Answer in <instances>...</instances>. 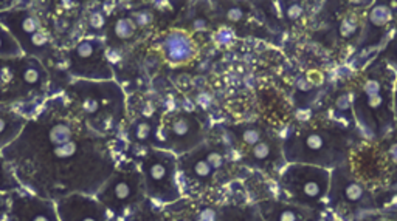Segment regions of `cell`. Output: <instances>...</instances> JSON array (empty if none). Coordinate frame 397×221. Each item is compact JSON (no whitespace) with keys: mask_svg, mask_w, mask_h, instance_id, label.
<instances>
[{"mask_svg":"<svg viewBox=\"0 0 397 221\" xmlns=\"http://www.w3.org/2000/svg\"><path fill=\"white\" fill-rule=\"evenodd\" d=\"M154 17L150 10L115 11L106 17V28L103 39L107 48H123L138 41L146 29L152 26Z\"/></svg>","mask_w":397,"mask_h":221,"instance_id":"13","label":"cell"},{"mask_svg":"<svg viewBox=\"0 0 397 221\" xmlns=\"http://www.w3.org/2000/svg\"><path fill=\"white\" fill-rule=\"evenodd\" d=\"M51 73L42 60L32 56H20L11 60H0V104L20 110L22 105L44 104L51 91Z\"/></svg>","mask_w":397,"mask_h":221,"instance_id":"6","label":"cell"},{"mask_svg":"<svg viewBox=\"0 0 397 221\" xmlns=\"http://www.w3.org/2000/svg\"><path fill=\"white\" fill-rule=\"evenodd\" d=\"M227 142L208 138L191 152L178 156V173L181 189L196 192L206 191L215 184H222L224 176L230 173L233 158Z\"/></svg>","mask_w":397,"mask_h":221,"instance_id":"7","label":"cell"},{"mask_svg":"<svg viewBox=\"0 0 397 221\" xmlns=\"http://www.w3.org/2000/svg\"><path fill=\"white\" fill-rule=\"evenodd\" d=\"M208 138L205 122L193 110H169L159 118L154 145L177 156L185 155Z\"/></svg>","mask_w":397,"mask_h":221,"instance_id":"11","label":"cell"},{"mask_svg":"<svg viewBox=\"0 0 397 221\" xmlns=\"http://www.w3.org/2000/svg\"><path fill=\"white\" fill-rule=\"evenodd\" d=\"M60 71L69 81H112L115 70L103 38L82 36L60 48Z\"/></svg>","mask_w":397,"mask_h":221,"instance_id":"10","label":"cell"},{"mask_svg":"<svg viewBox=\"0 0 397 221\" xmlns=\"http://www.w3.org/2000/svg\"><path fill=\"white\" fill-rule=\"evenodd\" d=\"M137 161L144 182L146 197L152 204L171 206L183 198L178 173V156L157 147L140 149Z\"/></svg>","mask_w":397,"mask_h":221,"instance_id":"9","label":"cell"},{"mask_svg":"<svg viewBox=\"0 0 397 221\" xmlns=\"http://www.w3.org/2000/svg\"><path fill=\"white\" fill-rule=\"evenodd\" d=\"M0 23L13 34L23 54L44 62L51 73V79L54 70L63 76L60 48L50 33L44 11L35 10L32 2H16L13 8L0 11Z\"/></svg>","mask_w":397,"mask_h":221,"instance_id":"5","label":"cell"},{"mask_svg":"<svg viewBox=\"0 0 397 221\" xmlns=\"http://www.w3.org/2000/svg\"><path fill=\"white\" fill-rule=\"evenodd\" d=\"M19 189H22V184L2 150L0 152V192L11 194L14 191H19Z\"/></svg>","mask_w":397,"mask_h":221,"instance_id":"21","label":"cell"},{"mask_svg":"<svg viewBox=\"0 0 397 221\" xmlns=\"http://www.w3.org/2000/svg\"><path fill=\"white\" fill-rule=\"evenodd\" d=\"M352 149L351 133L340 127L301 129L283 141V153L287 164L299 163L324 169L345 166Z\"/></svg>","mask_w":397,"mask_h":221,"instance_id":"4","label":"cell"},{"mask_svg":"<svg viewBox=\"0 0 397 221\" xmlns=\"http://www.w3.org/2000/svg\"><path fill=\"white\" fill-rule=\"evenodd\" d=\"M262 221H311L317 219L315 209H308L293 203H283L277 200H264L258 204Z\"/></svg>","mask_w":397,"mask_h":221,"instance_id":"17","label":"cell"},{"mask_svg":"<svg viewBox=\"0 0 397 221\" xmlns=\"http://www.w3.org/2000/svg\"><path fill=\"white\" fill-rule=\"evenodd\" d=\"M391 20V10H389V5H385V4H377L371 11H370V19H368V23H366V31H364V44L368 45L370 42V38L371 36H376L377 38V42L380 41L382 38V33L383 29L386 28L388 22Z\"/></svg>","mask_w":397,"mask_h":221,"instance_id":"20","label":"cell"},{"mask_svg":"<svg viewBox=\"0 0 397 221\" xmlns=\"http://www.w3.org/2000/svg\"><path fill=\"white\" fill-rule=\"evenodd\" d=\"M327 198L330 200L332 206L335 204H355L357 207H366L368 203V194L363 189V186L355 181L345 169V166H340L332 170L330 176V189Z\"/></svg>","mask_w":397,"mask_h":221,"instance_id":"16","label":"cell"},{"mask_svg":"<svg viewBox=\"0 0 397 221\" xmlns=\"http://www.w3.org/2000/svg\"><path fill=\"white\" fill-rule=\"evenodd\" d=\"M330 176L329 169L290 163L280 176V186L293 204L317 210L329 195Z\"/></svg>","mask_w":397,"mask_h":221,"instance_id":"12","label":"cell"},{"mask_svg":"<svg viewBox=\"0 0 397 221\" xmlns=\"http://www.w3.org/2000/svg\"><path fill=\"white\" fill-rule=\"evenodd\" d=\"M160 50L171 64H187L196 54V45L191 34L183 29H172L166 33L162 39Z\"/></svg>","mask_w":397,"mask_h":221,"instance_id":"18","label":"cell"},{"mask_svg":"<svg viewBox=\"0 0 397 221\" xmlns=\"http://www.w3.org/2000/svg\"><path fill=\"white\" fill-rule=\"evenodd\" d=\"M23 56V51L10 31L0 23V60H11Z\"/></svg>","mask_w":397,"mask_h":221,"instance_id":"22","label":"cell"},{"mask_svg":"<svg viewBox=\"0 0 397 221\" xmlns=\"http://www.w3.org/2000/svg\"><path fill=\"white\" fill-rule=\"evenodd\" d=\"M28 118L29 116L16 107L0 104V152L20 135Z\"/></svg>","mask_w":397,"mask_h":221,"instance_id":"19","label":"cell"},{"mask_svg":"<svg viewBox=\"0 0 397 221\" xmlns=\"http://www.w3.org/2000/svg\"><path fill=\"white\" fill-rule=\"evenodd\" d=\"M118 221L134 216L149 201L141 170L134 158L119 160L112 175L94 195Z\"/></svg>","mask_w":397,"mask_h":221,"instance_id":"8","label":"cell"},{"mask_svg":"<svg viewBox=\"0 0 397 221\" xmlns=\"http://www.w3.org/2000/svg\"><path fill=\"white\" fill-rule=\"evenodd\" d=\"M382 57L386 65L392 67L394 71H397V29H395V34L392 36V39L388 42L385 51L382 53Z\"/></svg>","mask_w":397,"mask_h":221,"instance_id":"23","label":"cell"},{"mask_svg":"<svg viewBox=\"0 0 397 221\" xmlns=\"http://www.w3.org/2000/svg\"><path fill=\"white\" fill-rule=\"evenodd\" d=\"M10 203H11V194L0 192V221H7Z\"/></svg>","mask_w":397,"mask_h":221,"instance_id":"24","label":"cell"},{"mask_svg":"<svg viewBox=\"0 0 397 221\" xmlns=\"http://www.w3.org/2000/svg\"><path fill=\"white\" fill-rule=\"evenodd\" d=\"M116 142L95 133L56 93L28 118L4 155L22 187L59 201L100 191L119 163Z\"/></svg>","mask_w":397,"mask_h":221,"instance_id":"1","label":"cell"},{"mask_svg":"<svg viewBox=\"0 0 397 221\" xmlns=\"http://www.w3.org/2000/svg\"><path fill=\"white\" fill-rule=\"evenodd\" d=\"M70 110L95 133L118 139L129 122L128 96L116 79L70 81L59 91Z\"/></svg>","mask_w":397,"mask_h":221,"instance_id":"2","label":"cell"},{"mask_svg":"<svg viewBox=\"0 0 397 221\" xmlns=\"http://www.w3.org/2000/svg\"><path fill=\"white\" fill-rule=\"evenodd\" d=\"M60 221H118L94 195L73 194L56 201Z\"/></svg>","mask_w":397,"mask_h":221,"instance_id":"15","label":"cell"},{"mask_svg":"<svg viewBox=\"0 0 397 221\" xmlns=\"http://www.w3.org/2000/svg\"><path fill=\"white\" fill-rule=\"evenodd\" d=\"M7 221H60L56 201L39 197L22 187L11 192Z\"/></svg>","mask_w":397,"mask_h":221,"instance_id":"14","label":"cell"},{"mask_svg":"<svg viewBox=\"0 0 397 221\" xmlns=\"http://www.w3.org/2000/svg\"><path fill=\"white\" fill-rule=\"evenodd\" d=\"M394 115L397 121V79H395V87H394Z\"/></svg>","mask_w":397,"mask_h":221,"instance_id":"25","label":"cell"},{"mask_svg":"<svg viewBox=\"0 0 397 221\" xmlns=\"http://www.w3.org/2000/svg\"><path fill=\"white\" fill-rule=\"evenodd\" d=\"M397 73L377 59L364 71L352 94V112L360 132L373 139L386 138L394 129V87Z\"/></svg>","mask_w":397,"mask_h":221,"instance_id":"3","label":"cell"}]
</instances>
